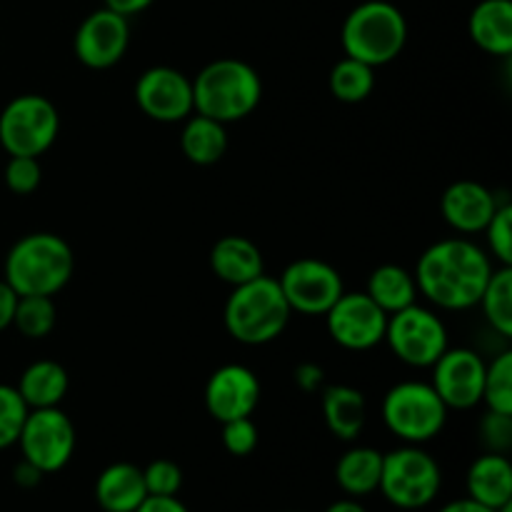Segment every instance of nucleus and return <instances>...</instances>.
I'll use <instances>...</instances> for the list:
<instances>
[{
  "instance_id": "obj_1",
  "label": "nucleus",
  "mask_w": 512,
  "mask_h": 512,
  "mask_svg": "<svg viewBox=\"0 0 512 512\" xmlns=\"http://www.w3.org/2000/svg\"><path fill=\"white\" fill-rule=\"evenodd\" d=\"M493 263L483 248L465 238H448L430 245L415 265V285L443 310H468L478 305Z\"/></svg>"
},
{
  "instance_id": "obj_2",
  "label": "nucleus",
  "mask_w": 512,
  "mask_h": 512,
  "mask_svg": "<svg viewBox=\"0 0 512 512\" xmlns=\"http://www.w3.org/2000/svg\"><path fill=\"white\" fill-rule=\"evenodd\" d=\"M75 255L68 240L55 233H30L10 248L5 258V283L18 295H48L73 278Z\"/></svg>"
},
{
  "instance_id": "obj_3",
  "label": "nucleus",
  "mask_w": 512,
  "mask_h": 512,
  "mask_svg": "<svg viewBox=\"0 0 512 512\" xmlns=\"http://www.w3.org/2000/svg\"><path fill=\"white\" fill-rule=\"evenodd\" d=\"M260 98V75L245 60H213L193 80V110L223 125L248 118L258 108Z\"/></svg>"
},
{
  "instance_id": "obj_4",
  "label": "nucleus",
  "mask_w": 512,
  "mask_h": 512,
  "mask_svg": "<svg viewBox=\"0 0 512 512\" xmlns=\"http://www.w3.org/2000/svg\"><path fill=\"white\" fill-rule=\"evenodd\" d=\"M288 300L278 280L260 275L250 283L235 285L223 310L225 330L243 345H265L283 335L290 323Z\"/></svg>"
},
{
  "instance_id": "obj_5",
  "label": "nucleus",
  "mask_w": 512,
  "mask_h": 512,
  "mask_svg": "<svg viewBox=\"0 0 512 512\" xmlns=\"http://www.w3.org/2000/svg\"><path fill=\"white\" fill-rule=\"evenodd\" d=\"M340 40L348 58L378 68L403 53L408 23L405 15L388 0H368L350 10Z\"/></svg>"
},
{
  "instance_id": "obj_6",
  "label": "nucleus",
  "mask_w": 512,
  "mask_h": 512,
  "mask_svg": "<svg viewBox=\"0 0 512 512\" xmlns=\"http://www.w3.org/2000/svg\"><path fill=\"white\" fill-rule=\"evenodd\" d=\"M443 473L438 460L420 445H403L383 455L378 490L398 510H423L438 498Z\"/></svg>"
},
{
  "instance_id": "obj_7",
  "label": "nucleus",
  "mask_w": 512,
  "mask_h": 512,
  "mask_svg": "<svg viewBox=\"0 0 512 512\" xmlns=\"http://www.w3.org/2000/svg\"><path fill=\"white\" fill-rule=\"evenodd\" d=\"M383 423L405 445H423L438 438L448 420V405L430 383H398L385 393Z\"/></svg>"
},
{
  "instance_id": "obj_8",
  "label": "nucleus",
  "mask_w": 512,
  "mask_h": 512,
  "mask_svg": "<svg viewBox=\"0 0 512 512\" xmlns=\"http://www.w3.org/2000/svg\"><path fill=\"white\" fill-rule=\"evenodd\" d=\"M58 130V108L43 95H18L0 113V145L8 155L38 158L55 143Z\"/></svg>"
},
{
  "instance_id": "obj_9",
  "label": "nucleus",
  "mask_w": 512,
  "mask_h": 512,
  "mask_svg": "<svg viewBox=\"0 0 512 512\" xmlns=\"http://www.w3.org/2000/svg\"><path fill=\"white\" fill-rule=\"evenodd\" d=\"M385 340L395 358L413 368H433L435 360L448 350L445 323L423 305L413 303L398 313L388 315Z\"/></svg>"
},
{
  "instance_id": "obj_10",
  "label": "nucleus",
  "mask_w": 512,
  "mask_h": 512,
  "mask_svg": "<svg viewBox=\"0 0 512 512\" xmlns=\"http://www.w3.org/2000/svg\"><path fill=\"white\" fill-rule=\"evenodd\" d=\"M18 445L25 463L38 468L43 475L58 473L75 453L73 420L58 405L30 410L20 430Z\"/></svg>"
},
{
  "instance_id": "obj_11",
  "label": "nucleus",
  "mask_w": 512,
  "mask_h": 512,
  "mask_svg": "<svg viewBox=\"0 0 512 512\" xmlns=\"http://www.w3.org/2000/svg\"><path fill=\"white\" fill-rule=\"evenodd\" d=\"M290 310L300 315H325L345 293L343 278L325 260L300 258L283 270L278 280Z\"/></svg>"
},
{
  "instance_id": "obj_12",
  "label": "nucleus",
  "mask_w": 512,
  "mask_h": 512,
  "mask_svg": "<svg viewBox=\"0 0 512 512\" xmlns=\"http://www.w3.org/2000/svg\"><path fill=\"white\" fill-rule=\"evenodd\" d=\"M328 333L345 350H370L385 340L388 315L368 293H343L325 313Z\"/></svg>"
},
{
  "instance_id": "obj_13",
  "label": "nucleus",
  "mask_w": 512,
  "mask_h": 512,
  "mask_svg": "<svg viewBox=\"0 0 512 512\" xmlns=\"http://www.w3.org/2000/svg\"><path fill=\"white\" fill-rule=\"evenodd\" d=\"M485 363L475 350L448 348L433 363V388L448 410H470L483 403Z\"/></svg>"
},
{
  "instance_id": "obj_14",
  "label": "nucleus",
  "mask_w": 512,
  "mask_h": 512,
  "mask_svg": "<svg viewBox=\"0 0 512 512\" xmlns=\"http://www.w3.org/2000/svg\"><path fill=\"white\" fill-rule=\"evenodd\" d=\"M135 103L158 123H180L193 115V80L168 65L148 68L135 83Z\"/></svg>"
},
{
  "instance_id": "obj_15",
  "label": "nucleus",
  "mask_w": 512,
  "mask_h": 512,
  "mask_svg": "<svg viewBox=\"0 0 512 512\" xmlns=\"http://www.w3.org/2000/svg\"><path fill=\"white\" fill-rule=\"evenodd\" d=\"M130 45V25L128 18L110 8H100L90 13L80 23L75 33L73 48L83 65L93 70L113 68L120 63Z\"/></svg>"
},
{
  "instance_id": "obj_16",
  "label": "nucleus",
  "mask_w": 512,
  "mask_h": 512,
  "mask_svg": "<svg viewBox=\"0 0 512 512\" xmlns=\"http://www.w3.org/2000/svg\"><path fill=\"white\" fill-rule=\"evenodd\" d=\"M260 383L245 365H223L210 375L205 385V408L218 423L250 418L258 408Z\"/></svg>"
},
{
  "instance_id": "obj_17",
  "label": "nucleus",
  "mask_w": 512,
  "mask_h": 512,
  "mask_svg": "<svg viewBox=\"0 0 512 512\" xmlns=\"http://www.w3.org/2000/svg\"><path fill=\"white\" fill-rule=\"evenodd\" d=\"M498 198L493 190L485 188L475 180H458L450 185L440 200V213L445 223L463 235L483 233L485 225L490 223L493 213L498 210Z\"/></svg>"
},
{
  "instance_id": "obj_18",
  "label": "nucleus",
  "mask_w": 512,
  "mask_h": 512,
  "mask_svg": "<svg viewBox=\"0 0 512 512\" xmlns=\"http://www.w3.org/2000/svg\"><path fill=\"white\" fill-rule=\"evenodd\" d=\"M468 498L485 505L490 510H498L512 503V465L508 455L485 453L470 465L468 478Z\"/></svg>"
},
{
  "instance_id": "obj_19",
  "label": "nucleus",
  "mask_w": 512,
  "mask_h": 512,
  "mask_svg": "<svg viewBox=\"0 0 512 512\" xmlns=\"http://www.w3.org/2000/svg\"><path fill=\"white\" fill-rule=\"evenodd\" d=\"M210 268L223 283L243 285L263 275V255L253 240L243 235H225L210 250Z\"/></svg>"
},
{
  "instance_id": "obj_20",
  "label": "nucleus",
  "mask_w": 512,
  "mask_h": 512,
  "mask_svg": "<svg viewBox=\"0 0 512 512\" xmlns=\"http://www.w3.org/2000/svg\"><path fill=\"white\" fill-rule=\"evenodd\" d=\"M148 498L143 470L133 463H113L95 480V500L105 512H135Z\"/></svg>"
},
{
  "instance_id": "obj_21",
  "label": "nucleus",
  "mask_w": 512,
  "mask_h": 512,
  "mask_svg": "<svg viewBox=\"0 0 512 512\" xmlns=\"http://www.w3.org/2000/svg\"><path fill=\"white\" fill-rule=\"evenodd\" d=\"M473 43L490 55L512 53V3L510 0H480L468 20Z\"/></svg>"
},
{
  "instance_id": "obj_22",
  "label": "nucleus",
  "mask_w": 512,
  "mask_h": 512,
  "mask_svg": "<svg viewBox=\"0 0 512 512\" xmlns=\"http://www.w3.org/2000/svg\"><path fill=\"white\" fill-rule=\"evenodd\" d=\"M323 418L330 433L340 440H355L365 428L368 403L350 385H330L323 393Z\"/></svg>"
},
{
  "instance_id": "obj_23",
  "label": "nucleus",
  "mask_w": 512,
  "mask_h": 512,
  "mask_svg": "<svg viewBox=\"0 0 512 512\" xmlns=\"http://www.w3.org/2000/svg\"><path fill=\"white\" fill-rule=\"evenodd\" d=\"M68 388V373L55 360H38V363L28 365L18 383L20 398L25 400L30 410L55 408V405L63 403Z\"/></svg>"
},
{
  "instance_id": "obj_24",
  "label": "nucleus",
  "mask_w": 512,
  "mask_h": 512,
  "mask_svg": "<svg viewBox=\"0 0 512 512\" xmlns=\"http://www.w3.org/2000/svg\"><path fill=\"white\" fill-rule=\"evenodd\" d=\"M383 473V453L375 448H350L335 465V480L348 498L375 493Z\"/></svg>"
},
{
  "instance_id": "obj_25",
  "label": "nucleus",
  "mask_w": 512,
  "mask_h": 512,
  "mask_svg": "<svg viewBox=\"0 0 512 512\" xmlns=\"http://www.w3.org/2000/svg\"><path fill=\"white\" fill-rule=\"evenodd\" d=\"M180 148L183 155L195 165H213L228 150V133L225 125L213 118L195 113L193 118H185L183 135H180Z\"/></svg>"
},
{
  "instance_id": "obj_26",
  "label": "nucleus",
  "mask_w": 512,
  "mask_h": 512,
  "mask_svg": "<svg viewBox=\"0 0 512 512\" xmlns=\"http://www.w3.org/2000/svg\"><path fill=\"white\" fill-rule=\"evenodd\" d=\"M365 293L385 315H393L418 300V285H415L413 273L400 265H380L370 275Z\"/></svg>"
},
{
  "instance_id": "obj_27",
  "label": "nucleus",
  "mask_w": 512,
  "mask_h": 512,
  "mask_svg": "<svg viewBox=\"0 0 512 512\" xmlns=\"http://www.w3.org/2000/svg\"><path fill=\"white\" fill-rule=\"evenodd\" d=\"M478 305L495 333L512 338V265L493 270Z\"/></svg>"
},
{
  "instance_id": "obj_28",
  "label": "nucleus",
  "mask_w": 512,
  "mask_h": 512,
  "mask_svg": "<svg viewBox=\"0 0 512 512\" xmlns=\"http://www.w3.org/2000/svg\"><path fill=\"white\" fill-rule=\"evenodd\" d=\"M375 88V68L345 55L330 70V90L343 103H363Z\"/></svg>"
},
{
  "instance_id": "obj_29",
  "label": "nucleus",
  "mask_w": 512,
  "mask_h": 512,
  "mask_svg": "<svg viewBox=\"0 0 512 512\" xmlns=\"http://www.w3.org/2000/svg\"><path fill=\"white\" fill-rule=\"evenodd\" d=\"M55 318H58V310H55L53 298H48V295H18L13 325L23 338L40 340L50 335V330L55 328Z\"/></svg>"
},
{
  "instance_id": "obj_30",
  "label": "nucleus",
  "mask_w": 512,
  "mask_h": 512,
  "mask_svg": "<svg viewBox=\"0 0 512 512\" xmlns=\"http://www.w3.org/2000/svg\"><path fill=\"white\" fill-rule=\"evenodd\" d=\"M483 403L495 413L512 415V353L503 350L493 363L485 368Z\"/></svg>"
},
{
  "instance_id": "obj_31",
  "label": "nucleus",
  "mask_w": 512,
  "mask_h": 512,
  "mask_svg": "<svg viewBox=\"0 0 512 512\" xmlns=\"http://www.w3.org/2000/svg\"><path fill=\"white\" fill-rule=\"evenodd\" d=\"M28 413L30 408L20 398L18 388H13V385H0V450L18 443L20 430H23Z\"/></svg>"
},
{
  "instance_id": "obj_32",
  "label": "nucleus",
  "mask_w": 512,
  "mask_h": 512,
  "mask_svg": "<svg viewBox=\"0 0 512 512\" xmlns=\"http://www.w3.org/2000/svg\"><path fill=\"white\" fill-rule=\"evenodd\" d=\"M485 238H488L490 250L500 265H512V205L500 203L493 213L490 223L485 225Z\"/></svg>"
},
{
  "instance_id": "obj_33",
  "label": "nucleus",
  "mask_w": 512,
  "mask_h": 512,
  "mask_svg": "<svg viewBox=\"0 0 512 512\" xmlns=\"http://www.w3.org/2000/svg\"><path fill=\"white\" fill-rule=\"evenodd\" d=\"M480 443L488 453L508 455L512 448V415L488 410V415L480 420Z\"/></svg>"
},
{
  "instance_id": "obj_34",
  "label": "nucleus",
  "mask_w": 512,
  "mask_h": 512,
  "mask_svg": "<svg viewBox=\"0 0 512 512\" xmlns=\"http://www.w3.org/2000/svg\"><path fill=\"white\" fill-rule=\"evenodd\" d=\"M40 178V163L38 158H25V155H10L8 165H5V185L18 195H30L38 190Z\"/></svg>"
},
{
  "instance_id": "obj_35",
  "label": "nucleus",
  "mask_w": 512,
  "mask_h": 512,
  "mask_svg": "<svg viewBox=\"0 0 512 512\" xmlns=\"http://www.w3.org/2000/svg\"><path fill=\"white\" fill-rule=\"evenodd\" d=\"M148 495H178L183 488V470L173 460H153L143 470Z\"/></svg>"
},
{
  "instance_id": "obj_36",
  "label": "nucleus",
  "mask_w": 512,
  "mask_h": 512,
  "mask_svg": "<svg viewBox=\"0 0 512 512\" xmlns=\"http://www.w3.org/2000/svg\"><path fill=\"white\" fill-rule=\"evenodd\" d=\"M223 448L235 458H245L258 448V428L250 418H238L223 423Z\"/></svg>"
},
{
  "instance_id": "obj_37",
  "label": "nucleus",
  "mask_w": 512,
  "mask_h": 512,
  "mask_svg": "<svg viewBox=\"0 0 512 512\" xmlns=\"http://www.w3.org/2000/svg\"><path fill=\"white\" fill-rule=\"evenodd\" d=\"M135 512H190L178 500V495H148Z\"/></svg>"
},
{
  "instance_id": "obj_38",
  "label": "nucleus",
  "mask_w": 512,
  "mask_h": 512,
  "mask_svg": "<svg viewBox=\"0 0 512 512\" xmlns=\"http://www.w3.org/2000/svg\"><path fill=\"white\" fill-rule=\"evenodd\" d=\"M15 305H18V293L5 280H0V333L13 325Z\"/></svg>"
},
{
  "instance_id": "obj_39",
  "label": "nucleus",
  "mask_w": 512,
  "mask_h": 512,
  "mask_svg": "<svg viewBox=\"0 0 512 512\" xmlns=\"http://www.w3.org/2000/svg\"><path fill=\"white\" fill-rule=\"evenodd\" d=\"M295 383L303 390H308V393H313V390H318L320 385H323V370L313 363L300 365V368L295 370Z\"/></svg>"
},
{
  "instance_id": "obj_40",
  "label": "nucleus",
  "mask_w": 512,
  "mask_h": 512,
  "mask_svg": "<svg viewBox=\"0 0 512 512\" xmlns=\"http://www.w3.org/2000/svg\"><path fill=\"white\" fill-rule=\"evenodd\" d=\"M103 3H105V8L115 10V13L130 18V15H138V13H143V10H148L155 0H103Z\"/></svg>"
},
{
  "instance_id": "obj_41",
  "label": "nucleus",
  "mask_w": 512,
  "mask_h": 512,
  "mask_svg": "<svg viewBox=\"0 0 512 512\" xmlns=\"http://www.w3.org/2000/svg\"><path fill=\"white\" fill-rule=\"evenodd\" d=\"M13 478L20 488H35V485L43 480V473H40L38 468H33L30 463H25V460H20L18 468H15V473H13Z\"/></svg>"
},
{
  "instance_id": "obj_42",
  "label": "nucleus",
  "mask_w": 512,
  "mask_h": 512,
  "mask_svg": "<svg viewBox=\"0 0 512 512\" xmlns=\"http://www.w3.org/2000/svg\"><path fill=\"white\" fill-rule=\"evenodd\" d=\"M438 512H495L490 508H485V505L475 503L473 498H460V500H453V503L443 505Z\"/></svg>"
},
{
  "instance_id": "obj_43",
  "label": "nucleus",
  "mask_w": 512,
  "mask_h": 512,
  "mask_svg": "<svg viewBox=\"0 0 512 512\" xmlns=\"http://www.w3.org/2000/svg\"><path fill=\"white\" fill-rule=\"evenodd\" d=\"M325 512H368V510L358 503V498H343V500H335L333 505H328Z\"/></svg>"
},
{
  "instance_id": "obj_44",
  "label": "nucleus",
  "mask_w": 512,
  "mask_h": 512,
  "mask_svg": "<svg viewBox=\"0 0 512 512\" xmlns=\"http://www.w3.org/2000/svg\"><path fill=\"white\" fill-rule=\"evenodd\" d=\"M495 512H512V503H508V505H503V508H498Z\"/></svg>"
}]
</instances>
